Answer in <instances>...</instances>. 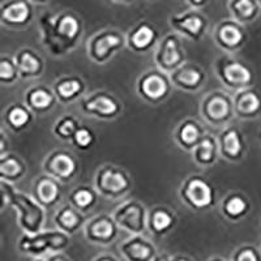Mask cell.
I'll return each instance as SVG.
<instances>
[{"label": "cell", "instance_id": "cell-20", "mask_svg": "<svg viewBox=\"0 0 261 261\" xmlns=\"http://www.w3.org/2000/svg\"><path fill=\"white\" fill-rule=\"evenodd\" d=\"M54 222L57 226V229L64 231L68 235H72L83 227V225L85 223V217H84L83 211H80L77 208L68 203L67 205H63L56 211Z\"/></svg>", "mask_w": 261, "mask_h": 261}, {"label": "cell", "instance_id": "cell-12", "mask_svg": "<svg viewBox=\"0 0 261 261\" xmlns=\"http://www.w3.org/2000/svg\"><path fill=\"white\" fill-rule=\"evenodd\" d=\"M186 60V55L180 45V41L174 34H168L162 40L156 52V64L165 73H171L182 67Z\"/></svg>", "mask_w": 261, "mask_h": 261}, {"label": "cell", "instance_id": "cell-32", "mask_svg": "<svg viewBox=\"0 0 261 261\" xmlns=\"http://www.w3.org/2000/svg\"><path fill=\"white\" fill-rule=\"evenodd\" d=\"M248 210V201L239 193H231L222 201V213L226 218L236 221Z\"/></svg>", "mask_w": 261, "mask_h": 261}, {"label": "cell", "instance_id": "cell-22", "mask_svg": "<svg viewBox=\"0 0 261 261\" xmlns=\"http://www.w3.org/2000/svg\"><path fill=\"white\" fill-rule=\"evenodd\" d=\"M215 42L221 49L226 51H233L239 50L240 47L243 46L244 42V33L242 32V29L235 24H222L221 26H218L217 32L214 34Z\"/></svg>", "mask_w": 261, "mask_h": 261}, {"label": "cell", "instance_id": "cell-38", "mask_svg": "<svg viewBox=\"0 0 261 261\" xmlns=\"http://www.w3.org/2000/svg\"><path fill=\"white\" fill-rule=\"evenodd\" d=\"M233 7L234 12L243 20L252 17L255 14V11H256V7H255L252 0H236L235 3L233 4Z\"/></svg>", "mask_w": 261, "mask_h": 261}, {"label": "cell", "instance_id": "cell-7", "mask_svg": "<svg viewBox=\"0 0 261 261\" xmlns=\"http://www.w3.org/2000/svg\"><path fill=\"white\" fill-rule=\"evenodd\" d=\"M112 217L120 229L132 235L143 234L148 226L147 209L136 200L125 201L114 211Z\"/></svg>", "mask_w": 261, "mask_h": 261}, {"label": "cell", "instance_id": "cell-37", "mask_svg": "<svg viewBox=\"0 0 261 261\" xmlns=\"http://www.w3.org/2000/svg\"><path fill=\"white\" fill-rule=\"evenodd\" d=\"M94 141H96V136H94L93 131L85 125H81L72 140V144L80 151H88L89 148L93 147Z\"/></svg>", "mask_w": 261, "mask_h": 261}, {"label": "cell", "instance_id": "cell-4", "mask_svg": "<svg viewBox=\"0 0 261 261\" xmlns=\"http://www.w3.org/2000/svg\"><path fill=\"white\" fill-rule=\"evenodd\" d=\"M180 199L195 210H205L214 203V188L199 175L188 178L180 187Z\"/></svg>", "mask_w": 261, "mask_h": 261}, {"label": "cell", "instance_id": "cell-6", "mask_svg": "<svg viewBox=\"0 0 261 261\" xmlns=\"http://www.w3.org/2000/svg\"><path fill=\"white\" fill-rule=\"evenodd\" d=\"M171 80L159 68L145 72L137 81V93L149 104H158L170 93Z\"/></svg>", "mask_w": 261, "mask_h": 261}, {"label": "cell", "instance_id": "cell-8", "mask_svg": "<svg viewBox=\"0 0 261 261\" xmlns=\"http://www.w3.org/2000/svg\"><path fill=\"white\" fill-rule=\"evenodd\" d=\"M80 107L85 115H90L102 120L114 119L122 110L118 100L104 90L83 98L80 101Z\"/></svg>", "mask_w": 261, "mask_h": 261}, {"label": "cell", "instance_id": "cell-21", "mask_svg": "<svg viewBox=\"0 0 261 261\" xmlns=\"http://www.w3.org/2000/svg\"><path fill=\"white\" fill-rule=\"evenodd\" d=\"M85 84L80 77H61L54 84V92L56 100L61 104H72L79 100L84 93Z\"/></svg>", "mask_w": 261, "mask_h": 261}, {"label": "cell", "instance_id": "cell-33", "mask_svg": "<svg viewBox=\"0 0 261 261\" xmlns=\"http://www.w3.org/2000/svg\"><path fill=\"white\" fill-rule=\"evenodd\" d=\"M98 195L93 188L88 186H80L72 191L71 196H69V203L75 208H77L80 211H88L89 209L96 205Z\"/></svg>", "mask_w": 261, "mask_h": 261}, {"label": "cell", "instance_id": "cell-45", "mask_svg": "<svg viewBox=\"0 0 261 261\" xmlns=\"http://www.w3.org/2000/svg\"><path fill=\"white\" fill-rule=\"evenodd\" d=\"M191 1H192L193 4H201L204 0H191Z\"/></svg>", "mask_w": 261, "mask_h": 261}, {"label": "cell", "instance_id": "cell-1", "mask_svg": "<svg viewBox=\"0 0 261 261\" xmlns=\"http://www.w3.org/2000/svg\"><path fill=\"white\" fill-rule=\"evenodd\" d=\"M80 36V24L73 16L55 18L43 28V45L52 55L61 56L73 50Z\"/></svg>", "mask_w": 261, "mask_h": 261}, {"label": "cell", "instance_id": "cell-29", "mask_svg": "<svg viewBox=\"0 0 261 261\" xmlns=\"http://www.w3.org/2000/svg\"><path fill=\"white\" fill-rule=\"evenodd\" d=\"M234 111L240 116H251L258 114L261 108V100L252 90L242 89L233 97Z\"/></svg>", "mask_w": 261, "mask_h": 261}, {"label": "cell", "instance_id": "cell-19", "mask_svg": "<svg viewBox=\"0 0 261 261\" xmlns=\"http://www.w3.org/2000/svg\"><path fill=\"white\" fill-rule=\"evenodd\" d=\"M219 152H221L222 157L226 158L230 162L238 161L243 156V139H242V135L238 129L230 127L221 133V136H219Z\"/></svg>", "mask_w": 261, "mask_h": 261}, {"label": "cell", "instance_id": "cell-30", "mask_svg": "<svg viewBox=\"0 0 261 261\" xmlns=\"http://www.w3.org/2000/svg\"><path fill=\"white\" fill-rule=\"evenodd\" d=\"M32 110L26 104H12L4 112V120L14 132H21L32 122Z\"/></svg>", "mask_w": 261, "mask_h": 261}, {"label": "cell", "instance_id": "cell-11", "mask_svg": "<svg viewBox=\"0 0 261 261\" xmlns=\"http://www.w3.org/2000/svg\"><path fill=\"white\" fill-rule=\"evenodd\" d=\"M215 68H217L219 79L225 84L226 88L235 90V92L246 89L252 81V73L240 61L233 60L229 57H221L217 61Z\"/></svg>", "mask_w": 261, "mask_h": 261}, {"label": "cell", "instance_id": "cell-43", "mask_svg": "<svg viewBox=\"0 0 261 261\" xmlns=\"http://www.w3.org/2000/svg\"><path fill=\"white\" fill-rule=\"evenodd\" d=\"M93 261H119L118 259H115L114 256H111V255H101L97 259H94Z\"/></svg>", "mask_w": 261, "mask_h": 261}, {"label": "cell", "instance_id": "cell-28", "mask_svg": "<svg viewBox=\"0 0 261 261\" xmlns=\"http://www.w3.org/2000/svg\"><path fill=\"white\" fill-rule=\"evenodd\" d=\"M192 158L197 165L211 166L217 161V152H218V144L211 135H204L201 141L197 144L193 149Z\"/></svg>", "mask_w": 261, "mask_h": 261}, {"label": "cell", "instance_id": "cell-9", "mask_svg": "<svg viewBox=\"0 0 261 261\" xmlns=\"http://www.w3.org/2000/svg\"><path fill=\"white\" fill-rule=\"evenodd\" d=\"M234 102L225 92H214L210 93L201 104V114L204 120L210 124H225L233 115Z\"/></svg>", "mask_w": 261, "mask_h": 261}, {"label": "cell", "instance_id": "cell-27", "mask_svg": "<svg viewBox=\"0 0 261 261\" xmlns=\"http://www.w3.org/2000/svg\"><path fill=\"white\" fill-rule=\"evenodd\" d=\"M203 137L204 135H203L201 127L196 120H192V119L184 120L176 131V140H178L179 145L184 148L186 151H193Z\"/></svg>", "mask_w": 261, "mask_h": 261}, {"label": "cell", "instance_id": "cell-41", "mask_svg": "<svg viewBox=\"0 0 261 261\" xmlns=\"http://www.w3.org/2000/svg\"><path fill=\"white\" fill-rule=\"evenodd\" d=\"M153 261H192L186 256H170V255H157Z\"/></svg>", "mask_w": 261, "mask_h": 261}, {"label": "cell", "instance_id": "cell-15", "mask_svg": "<svg viewBox=\"0 0 261 261\" xmlns=\"http://www.w3.org/2000/svg\"><path fill=\"white\" fill-rule=\"evenodd\" d=\"M172 85L186 92H197L205 84V72L193 64H183L168 75Z\"/></svg>", "mask_w": 261, "mask_h": 261}, {"label": "cell", "instance_id": "cell-2", "mask_svg": "<svg viewBox=\"0 0 261 261\" xmlns=\"http://www.w3.org/2000/svg\"><path fill=\"white\" fill-rule=\"evenodd\" d=\"M11 207L17 211L18 225L25 234H38L42 231L46 219V208L36 200V197L29 196L25 193L14 191L12 197Z\"/></svg>", "mask_w": 261, "mask_h": 261}, {"label": "cell", "instance_id": "cell-24", "mask_svg": "<svg viewBox=\"0 0 261 261\" xmlns=\"http://www.w3.org/2000/svg\"><path fill=\"white\" fill-rule=\"evenodd\" d=\"M56 97L45 86H34L25 93V104L34 112H46L54 106Z\"/></svg>", "mask_w": 261, "mask_h": 261}, {"label": "cell", "instance_id": "cell-13", "mask_svg": "<svg viewBox=\"0 0 261 261\" xmlns=\"http://www.w3.org/2000/svg\"><path fill=\"white\" fill-rule=\"evenodd\" d=\"M118 223L108 214H98L90 219L85 226V236L90 243L110 244L119 234Z\"/></svg>", "mask_w": 261, "mask_h": 261}, {"label": "cell", "instance_id": "cell-18", "mask_svg": "<svg viewBox=\"0 0 261 261\" xmlns=\"http://www.w3.org/2000/svg\"><path fill=\"white\" fill-rule=\"evenodd\" d=\"M20 79H36L43 72V61L32 49H21L14 56Z\"/></svg>", "mask_w": 261, "mask_h": 261}, {"label": "cell", "instance_id": "cell-17", "mask_svg": "<svg viewBox=\"0 0 261 261\" xmlns=\"http://www.w3.org/2000/svg\"><path fill=\"white\" fill-rule=\"evenodd\" d=\"M34 197L45 208H52L60 200V186L54 176L45 174L34 184Z\"/></svg>", "mask_w": 261, "mask_h": 261}, {"label": "cell", "instance_id": "cell-44", "mask_svg": "<svg viewBox=\"0 0 261 261\" xmlns=\"http://www.w3.org/2000/svg\"><path fill=\"white\" fill-rule=\"evenodd\" d=\"M209 261H226V260H223V259L221 258H211Z\"/></svg>", "mask_w": 261, "mask_h": 261}, {"label": "cell", "instance_id": "cell-5", "mask_svg": "<svg viewBox=\"0 0 261 261\" xmlns=\"http://www.w3.org/2000/svg\"><path fill=\"white\" fill-rule=\"evenodd\" d=\"M97 192L108 199L124 196L131 188V179L127 172L111 165H104L97 172Z\"/></svg>", "mask_w": 261, "mask_h": 261}, {"label": "cell", "instance_id": "cell-14", "mask_svg": "<svg viewBox=\"0 0 261 261\" xmlns=\"http://www.w3.org/2000/svg\"><path fill=\"white\" fill-rule=\"evenodd\" d=\"M45 172L54 176L59 182H67L75 176L77 171V163L71 154L63 151L51 153L43 163Z\"/></svg>", "mask_w": 261, "mask_h": 261}, {"label": "cell", "instance_id": "cell-46", "mask_svg": "<svg viewBox=\"0 0 261 261\" xmlns=\"http://www.w3.org/2000/svg\"><path fill=\"white\" fill-rule=\"evenodd\" d=\"M36 261H41V260H40V259H37V260H36Z\"/></svg>", "mask_w": 261, "mask_h": 261}, {"label": "cell", "instance_id": "cell-31", "mask_svg": "<svg viewBox=\"0 0 261 261\" xmlns=\"http://www.w3.org/2000/svg\"><path fill=\"white\" fill-rule=\"evenodd\" d=\"M26 171L24 162L14 154L0 156V179L5 182L14 183L21 179Z\"/></svg>", "mask_w": 261, "mask_h": 261}, {"label": "cell", "instance_id": "cell-16", "mask_svg": "<svg viewBox=\"0 0 261 261\" xmlns=\"http://www.w3.org/2000/svg\"><path fill=\"white\" fill-rule=\"evenodd\" d=\"M120 252L128 261H153L157 251L152 242L144 236L133 235L120 246Z\"/></svg>", "mask_w": 261, "mask_h": 261}, {"label": "cell", "instance_id": "cell-39", "mask_svg": "<svg viewBox=\"0 0 261 261\" xmlns=\"http://www.w3.org/2000/svg\"><path fill=\"white\" fill-rule=\"evenodd\" d=\"M233 261H261V259L254 247L244 246L234 252Z\"/></svg>", "mask_w": 261, "mask_h": 261}, {"label": "cell", "instance_id": "cell-25", "mask_svg": "<svg viewBox=\"0 0 261 261\" xmlns=\"http://www.w3.org/2000/svg\"><path fill=\"white\" fill-rule=\"evenodd\" d=\"M157 40V33L151 25L141 24L128 34V47L135 52H145L151 50Z\"/></svg>", "mask_w": 261, "mask_h": 261}, {"label": "cell", "instance_id": "cell-23", "mask_svg": "<svg viewBox=\"0 0 261 261\" xmlns=\"http://www.w3.org/2000/svg\"><path fill=\"white\" fill-rule=\"evenodd\" d=\"M174 225H175V214L165 207L154 208L148 214V227L156 236L167 234Z\"/></svg>", "mask_w": 261, "mask_h": 261}, {"label": "cell", "instance_id": "cell-10", "mask_svg": "<svg viewBox=\"0 0 261 261\" xmlns=\"http://www.w3.org/2000/svg\"><path fill=\"white\" fill-rule=\"evenodd\" d=\"M124 46V40L122 34L115 32H104L94 36L88 42V56L97 63L104 64L114 56L116 51Z\"/></svg>", "mask_w": 261, "mask_h": 261}, {"label": "cell", "instance_id": "cell-34", "mask_svg": "<svg viewBox=\"0 0 261 261\" xmlns=\"http://www.w3.org/2000/svg\"><path fill=\"white\" fill-rule=\"evenodd\" d=\"M30 9L24 1H16L4 8L1 12V18L8 25H24L29 20Z\"/></svg>", "mask_w": 261, "mask_h": 261}, {"label": "cell", "instance_id": "cell-42", "mask_svg": "<svg viewBox=\"0 0 261 261\" xmlns=\"http://www.w3.org/2000/svg\"><path fill=\"white\" fill-rule=\"evenodd\" d=\"M41 261H71L69 260L67 256H64V255H61V254H55L52 255V256H50V258H46V259H40Z\"/></svg>", "mask_w": 261, "mask_h": 261}, {"label": "cell", "instance_id": "cell-3", "mask_svg": "<svg viewBox=\"0 0 261 261\" xmlns=\"http://www.w3.org/2000/svg\"><path fill=\"white\" fill-rule=\"evenodd\" d=\"M69 243L71 239L68 234L57 229L55 231H41L34 235H22L18 242V250L22 254L42 256L46 252H60L68 247Z\"/></svg>", "mask_w": 261, "mask_h": 261}, {"label": "cell", "instance_id": "cell-35", "mask_svg": "<svg viewBox=\"0 0 261 261\" xmlns=\"http://www.w3.org/2000/svg\"><path fill=\"white\" fill-rule=\"evenodd\" d=\"M80 127H81V125L79 124V120H77L75 116H72V115H64V116H61L59 120H56V123H55L54 127H52V132H54V135L59 140H63V141H72Z\"/></svg>", "mask_w": 261, "mask_h": 261}, {"label": "cell", "instance_id": "cell-26", "mask_svg": "<svg viewBox=\"0 0 261 261\" xmlns=\"http://www.w3.org/2000/svg\"><path fill=\"white\" fill-rule=\"evenodd\" d=\"M171 25L188 38L193 41H199L204 34L205 22L197 14H188L182 17L171 18Z\"/></svg>", "mask_w": 261, "mask_h": 261}, {"label": "cell", "instance_id": "cell-36", "mask_svg": "<svg viewBox=\"0 0 261 261\" xmlns=\"http://www.w3.org/2000/svg\"><path fill=\"white\" fill-rule=\"evenodd\" d=\"M20 77L14 57L1 56L0 59V81L1 84H13Z\"/></svg>", "mask_w": 261, "mask_h": 261}, {"label": "cell", "instance_id": "cell-40", "mask_svg": "<svg viewBox=\"0 0 261 261\" xmlns=\"http://www.w3.org/2000/svg\"><path fill=\"white\" fill-rule=\"evenodd\" d=\"M14 188L12 186V183L5 182L0 179V193H1V209L5 207H11L12 197H13Z\"/></svg>", "mask_w": 261, "mask_h": 261}]
</instances>
